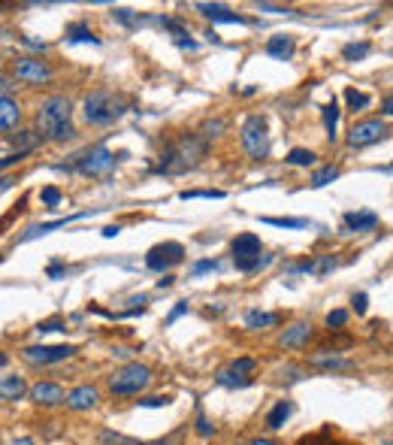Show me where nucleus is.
Here are the masks:
<instances>
[{"instance_id": "54", "label": "nucleus", "mask_w": 393, "mask_h": 445, "mask_svg": "<svg viewBox=\"0 0 393 445\" xmlns=\"http://www.w3.org/2000/svg\"><path fill=\"white\" fill-rule=\"evenodd\" d=\"M22 43H24V45H31V49H45V43L34 40V36H22Z\"/></svg>"}, {"instance_id": "38", "label": "nucleus", "mask_w": 393, "mask_h": 445, "mask_svg": "<svg viewBox=\"0 0 393 445\" xmlns=\"http://www.w3.org/2000/svg\"><path fill=\"white\" fill-rule=\"evenodd\" d=\"M40 197H43V203H45V206H49V209L61 203V191H58V188H54V185H49V188H43V194H40Z\"/></svg>"}, {"instance_id": "27", "label": "nucleus", "mask_w": 393, "mask_h": 445, "mask_svg": "<svg viewBox=\"0 0 393 445\" xmlns=\"http://www.w3.org/2000/svg\"><path fill=\"white\" fill-rule=\"evenodd\" d=\"M100 445H145L133 436H124V433H115V430H103L100 433Z\"/></svg>"}, {"instance_id": "29", "label": "nucleus", "mask_w": 393, "mask_h": 445, "mask_svg": "<svg viewBox=\"0 0 393 445\" xmlns=\"http://www.w3.org/2000/svg\"><path fill=\"white\" fill-rule=\"evenodd\" d=\"M285 161L294 163V167H312V163H315V152H309V149H290Z\"/></svg>"}, {"instance_id": "26", "label": "nucleus", "mask_w": 393, "mask_h": 445, "mask_svg": "<svg viewBox=\"0 0 393 445\" xmlns=\"http://www.w3.org/2000/svg\"><path fill=\"white\" fill-rule=\"evenodd\" d=\"M324 127H327V136L336 140V127H339V103H327L324 106Z\"/></svg>"}, {"instance_id": "20", "label": "nucleus", "mask_w": 393, "mask_h": 445, "mask_svg": "<svg viewBox=\"0 0 393 445\" xmlns=\"http://www.w3.org/2000/svg\"><path fill=\"white\" fill-rule=\"evenodd\" d=\"M312 367H318V370H354V360L351 358H336V354H315Z\"/></svg>"}, {"instance_id": "57", "label": "nucleus", "mask_w": 393, "mask_h": 445, "mask_svg": "<svg viewBox=\"0 0 393 445\" xmlns=\"http://www.w3.org/2000/svg\"><path fill=\"white\" fill-rule=\"evenodd\" d=\"M6 88H9V85H6L3 79H0V97H9V94H6Z\"/></svg>"}, {"instance_id": "55", "label": "nucleus", "mask_w": 393, "mask_h": 445, "mask_svg": "<svg viewBox=\"0 0 393 445\" xmlns=\"http://www.w3.org/2000/svg\"><path fill=\"white\" fill-rule=\"evenodd\" d=\"M251 445H279L276 439H267V436H258V439H254Z\"/></svg>"}, {"instance_id": "11", "label": "nucleus", "mask_w": 393, "mask_h": 445, "mask_svg": "<svg viewBox=\"0 0 393 445\" xmlns=\"http://www.w3.org/2000/svg\"><path fill=\"white\" fill-rule=\"evenodd\" d=\"M309 340H312V324L297 321V324L285 327V333L279 336V345L288 351H297V349H303V345H309Z\"/></svg>"}, {"instance_id": "32", "label": "nucleus", "mask_w": 393, "mask_h": 445, "mask_svg": "<svg viewBox=\"0 0 393 445\" xmlns=\"http://www.w3.org/2000/svg\"><path fill=\"white\" fill-rule=\"evenodd\" d=\"M345 100H348V106L357 112V109H366L369 106V97L363 94V91H357V88H348L345 91Z\"/></svg>"}, {"instance_id": "50", "label": "nucleus", "mask_w": 393, "mask_h": 445, "mask_svg": "<svg viewBox=\"0 0 393 445\" xmlns=\"http://www.w3.org/2000/svg\"><path fill=\"white\" fill-rule=\"evenodd\" d=\"M61 272H64V263H61V261H54L52 267H49V279H58Z\"/></svg>"}, {"instance_id": "8", "label": "nucleus", "mask_w": 393, "mask_h": 445, "mask_svg": "<svg viewBox=\"0 0 393 445\" xmlns=\"http://www.w3.org/2000/svg\"><path fill=\"white\" fill-rule=\"evenodd\" d=\"M76 354V345H27L22 351V358L27 363H58V360H67Z\"/></svg>"}, {"instance_id": "48", "label": "nucleus", "mask_w": 393, "mask_h": 445, "mask_svg": "<svg viewBox=\"0 0 393 445\" xmlns=\"http://www.w3.org/2000/svg\"><path fill=\"white\" fill-rule=\"evenodd\" d=\"M351 303H354V309H357V315L366 312V294H354Z\"/></svg>"}, {"instance_id": "14", "label": "nucleus", "mask_w": 393, "mask_h": 445, "mask_svg": "<svg viewBox=\"0 0 393 445\" xmlns=\"http://www.w3.org/2000/svg\"><path fill=\"white\" fill-rule=\"evenodd\" d=\"M88 212H79V215H67V218H58V221H43V224H34V227H27L24 236H22V242L27 240H36V236H45V233H52V231H58V227H67L70 221H79V218H85Z\"/></svg>"}, {"instance_id": "9", "label": "nucleus", "mask_w": 393, "mask_h": 445, "mask_svg": "<svg viewBox=\"0 0 393 445\" xmlns=\"http://www.w3.org/2000/svg\"><path fill=\"white\" fill-rule=\"evenodd\" d=\"M181 254H185L181 242H163V245H154V249L145 254V263H149V270L163 272V270H170L172 263H179Z\"/></svg>"}, {"instance_id": "30", "label": "nucleus", "mask_w": 393, "mask_h": 445, "mask_svg": "<svg viewBox=\"0 0 393 445\" xmlns=\"http://www.w3.org/2000/svg\"><path fill=\"white\" fill-rule=\"evenodd\" d=\"M333 179H339V167H333V163H330V167H321V170L315 173V176H312V185H315V188H324V185H330Z\"/></svg>"}, {"instance_id": "37", "label": "nucleus", "mask_w": 393, "mask_h": 445, "mask_svg": "<svg viewBox=\"0 0 393 445\" xmlns=\"http://www.w3.org/2000/svg\"><path fill=\"white\" fill-rule=\"evenodd\" d=\"M333 267H336V258H333V254H321V258L315 261V272H318V276H324V272H330Z\"/></svg>"}, {"instance_id": "31", "label": "nucleus", "mask_w": 393, "mask_h": 445, "mask_svg": "<svg viewBox=\"0 0 393 445\" xmlns=\"http://www.w3.org/2000/svg\"><path fill=\"white\" fill-rule=\"evenodd\" d=\"M218 385H227V388H249L251 385V379L249 376H233V372L230 370H221V372H218Z\"/></svg>"}, {"instance_id": "41", "label": "nucleus", "mask_w": 393, "mask_h": 445, "mask_svg": "<svg viewBox=\"0 0 393 445\" xmlns=\"http://www.w3.org/2000/svg\"><path fill=\"white\" fill-rule=\"evenodd\" d=\"M345 321H348V312H345V309H333V312L327 315V324L330 327H342Z\"/></svg>"}, {"instance_id": "18", "label": "nucleus", "mask_w": 393, "mask_h": 445, "mask_svg": "<svg viewBox=\"0 0 393 445\" xmlns=\"http://www.w3.org/2000/svg\"><path fill=\"white\" fill-rule=\"evenodd\" d=\"M267 54H272L279 61H290V54H294V36H285V34L272 36L267 43Z\"/></svg>"}, {"instance_id": "12", "label": "nucleus", "mask_w": 393, "mask_h": 445, "mask_svg": "<svg viewBox=\"0 0 393 445\" xmlns=\"http://www.w3.org/2000/svg\"><path fill=\"white\" fill-rule=\"evenodd\" d=\"M100 400V391L94 385H79L73 388L70 394H64V403H67L73 412H85V409H94Z\"/></svg>"}, {"instance_id": "58", "label": "nucleus", "mask_w": 393, "mask_h": 445, "mask_svg": "<svg viewBox=\"0 0 393 445\" xmlns=\"http://www.w3.org/2000/svg\"><path fill=\"white\" fill-rule=\"evenodd\" d=\"M154 445H176V442H172V439H163V442H154Z\"/></svg>"}, {"instance_id": "44", "label": "nucleus", "mask_w": 393, "mask_h": 445, "mask_svg": "<svg viewBox=\"0 0 393 445\" xmlns=\"http://www.w3.org/2000/svg\"><path fill=\"white\" fill-rule=\"evenodd\" d=\"M215 267H218V261H197V263H194V270H191V272H194V276H203V272L215 270Z\"/></svg>"}, {"instance_id": "51", "label": "nucleus", "mask_w": 393, "mask_h": 445, "mask_svg": "<svg viewBox=\"0 0 393 445\" xmlns=\"http://www.w3.org/2000/svg\"><path fill=\"white\" fill-rule=\"evenodd\" d=\"M176 43L181 45V49H191V52H194V49H197V43H194V40H188V34H185V36H179V40H176Z\"/></svg>"}, {"instance_id": "2", "label": "nucleus", "mask_w": 393, "mask_h": 445, "mask_svg": "<svg viewBox=\"0 0 393 445\" xmlns=\"http://www.w3.org/2000/svg\"><path fill=\"white\" fill-rule=\"evenodd\" d=\"M206 154V140L197 133H185L176 145H170L167 152H163L161 163L154 167V173H181L188 167H194V163Z\"/></svg>"}, {"instance_id": "49", "label": "nucleus", "mask_w": 393, "mask_h": 445, "mask_svg": "<svg viewBox=\"0 0 393 445\" xmlns=\"http://www.w3.org/2000/svg\"><path fill=\"white\" fill-rule=\"evenodd\" d=\"M188 312V303H179L176 309H172V312H170V318H167V324H172V321H176V318H181V315H185Z\"/></svg>"}, {"instance_id": "1", "label": "nucleus", "mask_w": 393, "mask_h": 445, "mask_svg": "<svg viewBox=\"0 0 393 445\" xmlns=\"http://www.w3.org/2000/svg\"><path fill=\"white\" fill-rule=\"evenodd\" d=\"M70 115H73L70 97L64 94L45 97L43 106L36 109V136L40 140H67V136H73Z\"/></svg>"}, {"instance_id": "13", "label": "nucleus", "mask_w": 393, "mask_h": 445, "mask_svg": "<svg viewBox=\"0 0 393 445\" xmlns=\"http://www.w3.org/2000/svg\"><path fill=\"white\" fill-rule=\"evenodd\" d=\"M27 394L36 406H61L64 403V391L54 381H36L34 388H27Z\"/></svg>"}, {"instance_id": "56", "label": "nucleus", "mask_w": 393, "mask_h": 445, "mask_svg": "<svg viewBox=\"0 0 393 445\" xmlns=\"http://www.w3.org/2000/svg\"><path fill=\"white\" fill-rule=\"evenodd\" d=\"M172 285V276H163V279H158V288L163 291V288H170Z\"/></svg>"}, {"instance_id": "59", "label": "nucleus", "mask_w": 393, "mask_h": 445, "mask_svg": "<svg viewBox=\"0 0 393 445\" xmlns=\"http://www.w3.org/2000/svg\"><path fill=\"white\" fill-rule=\"evenodd\" d=\"M3 363H6V354H0V367H3Z\"/></svg>"}, {"instance_id": "46", "label": "nucleus", "mask_w": 393, "mask_h": 445, "mask_svg": "<svg viewBox=\"0 0 393 445\" xmlns=\"http://www.w3.org/2000/svg\"><path fill=\"white\" fill-rule=\"evenodd\" d=\"M22 158H24V152H13V154H6V158H0V170L13 167V163H18Z\"/></svg>"}, {"instance_id": "25", "label": "nucleus", "mask_w": 393, "mask_h": 445, "mask_svg": "<svg viewBox=\"0 0 393 445\" xmlns=\"http://www.w3.org/2000/svg\"><path fill=\"white\" fill-rule=\"evenodd\" d=\"M269 261H272V254H251V258H233L236 270H242V272H251V270H258V267H267Z\"/></svg>"}, {"instance_id": "45", "label": "nucleus", "mask_w": 393, "mask_h": 445, "mask_svg": "<svg viewBox=\"0 0 393 445\" xmlns=\"http://www.w3.org/2000/svg\"><path fill=\"white\" fill-rule=\"evenodd\" d=\"M112 15L118 18V22H124V24H133V22H140V15H133L131 9H115Z\"/></svg>"}, {"instance_id": "53", "label": "nucleus", "mask_w": 393, "mask_h": 445, "mask_svg": "<svg viewBox=\"0 0 393 445\" xmlns=\"http://www.w3.org/2000/svg\"><path fill=\"white\" fill-rule=\"evenodd\" d=\"M118 233H121V227H118V224L103 227V236H106V240H112V236H118Z\"/></svg>"}, {"instance_id": "17", "label": "nucleus", "mask_w": 393, "mask_h": 445, "mask_svg": "<svg viewBox=\"0 0 393 445\" xmlns=\"http://www.w3.org/2000/svg\"><path fill=\"white\" fill-rule=\"evenodd\" d=\"M197 9L203 13L206 18H212V22H230V24H245V18L242 15H236V13H230L227 6H221V3H197Z\"/></svg>"}, {"instance_id": "28", "label": "nucleus", "mask_w": 393, "mask_h": 445, "mask_svg": "<svg viewBox=\"0 0 393 445\" xmlns=\"http://www.w3.org/2000/svg\"><path fill=\"white\" fill-rule=\"evenodd\" d=\"M260 221L263 224H272V227H288V231H299V227L309 224L306 218H272V215H263Z\"/></svg>"}, {"instance_id": "40", "label": "nucleus", "mask_w": 393, "mask_h": 445, "mask_svg": "<svg viewBox=\"0 0 393 445\" xmlns=\"http://www.w3.org/2000/svg\"><path fill=\"white\" fill-rule=\"evenodd\" d=\"M36 140H40V136H34L31 131H22V133H18V136H15V143H18V145H22V152H27V149H34V145H36Z\"/></svg>"}, {"instance_id": "52", "label": "nucleus", "mask_w": 393, "mask_h": 445, "mask_svg": "<svg viewBox=\"0 0 393 445\" xmlns=\"http://www.w3.org/2000/svg\"><path fill=\"white\" fill-rule=\"evenodd\" d=\"M6 445H36V439H31V436H18V439H9Z\"/></svg>"}, {"instance_id": "39", "label": "nucleus", "mask_w": 393, "mask_h": 445, "mask_svg": "<svg viewBox=\"0 0 393 445\" xmlns=\"http://www.w3.org/2000/svg\"><path fill=\"white\" fill-rule=\"evenodd\" d=\"M260 13H272V15H294L297 9H290V6H276V3H258Z\"/></svg>"}, {"instance_id": "15", "label": "nucleus", "mask_w": 393, "mask_h": 445, "mask_svg": "<svg viewBox=\"0 0 393 445\" xmlns=\"http://www.w3.org/2000/svg\"><path fill=\"white\" fill-rule=\"evenodd\" d=\"M22 122V106L13 97H0V131H13Z\"/></svg>"}, {"instance_id": "21", "label": "nucleus", "mask_w": 393, "mask_h": 445, "mask_svg": "<svg viewBox=\"0 0 393 445\" xmlns=\"http://www.w3.org/2000/svg\"><path fill=\"white\" fill-rule=\"evenodd\" d=\"M290 412H294V406H290L288 400H281V403L272 406V412L267 415V427H269V430H281V427H285V421L290 418Z\"/></svg>"}, {"instance_id": "19", "label": "nucleus", "mask_w": 393, "mask_h": 445, "mask_svg": "<svg viewBox=\"0 0 393 445\" xmlns=\"http://www.w3.org/2000/svg\"><path fill=\"white\" fill-rule=\"evenodd\" d=\"M24 391H27V385H24L22 376H3L0 379V397L3 400H22Z\"/></svg>"}, {"instance_id": "47", "label": "nucleus", "mask_w": 393, "mask_h": 445, "mask_svg": "<svg viewBox=\"0 0 393 445\" xmlns=\"http://www.w3.org/2000/svg\"><path fill=\"white\" fill-rule=\"evenodd\" d=\"M170 400L167 397H145V400H140V406H149V409H158V406H167Z\"/></svg>"}, {"instance_id": "22", "label": "nucleus", "mask_w": 393, "mask_h": 445, "mask_svg": "<svg viewBox=\"0 0 393 445\" xmlns=\"http://www.w3.org/2000/svg\"><path fill=\"white\" fill-rule=\"evenodd\" d=\"M345 224H348V231H372L378 224V215L376 212H348L345 215Z\"/></svg>"}, {"instance_id": "36", "label": "nucleus", "mask_w": 393, "mask_h": 445, "mask_svg": "<svg viewBox=\"0 0 393 445\" xmlns=\"http://www.w3.org/2000/svg\"><path fill=\"white\" fill-rule=\"evenodd\" d=\"M254 370V360L251 358H236L233 363H230V372L233 376H245V372H251Z\"/></svg>"}, {"instance_id": "4", "label": "nucleus", "mask_w": 393, "mask_h": 445, "mask_svg": "<svg viewBox=\"0 0 393 445\" xmlns=\"http://www.w3.org/2000/svg\"><path fill=\"white\" fill-rule=\"evenodd\" d=\"M239 140H242V149L249 152V158H254V161H260V158L269 154V131H267V122H263L260 115L245 118Z\"/></svg>"}, {"instance_id": "23", "label": "nucleus", "mask_w": 393, "mask_h": 445, "mask_svg": "<svg viewBox=\"0 0 393 445\" xmlns=\"http://www.w3.org/2000/svg\"><path fill=\"white\" fill-rule=\"evenodd\" d=\"M272 324H279V315H272V312H258V309L245 312V327H251V330H263V327H272Z\"/></svg>"}, {"instance_id": "43", "label": "nucleus", "mask_w": 393, "mask_h": 445, "mask_svg": "<svg viewBox=\"0 0 393 445\" xmlns=\"http://www.w3.org/2000/svg\"><path fill=\"white\" fill-rule=\"evenodd\" d=\"M61 318H49V321H40V327H36V330L40 333H52V330H61Z\"/></svg>"}, {"instance_id": "10", "label": "nucleus", "mask_w": 393, "mask_h": 445, "mask_svg": "<svg viewBox=\"0 0 393 445\" xmlns=\"http://www.w3.org/2000/svg\"><path fill=\"white\" fill-rule=\"evenodd\" d=\"M15 76L22 82H27V85H43V82L52 79V70L36 58H18L15 61Z\"/></svg>"}, {"instance_id": "35", "label": "nucleus", "mask_w": 393, "mask_h": 445, "mask_svg": "<svg viewBox=\"0 0 393 445\" xmlns=\"http://www.w3.org/2000/svg\"><path fill=\"white\" fill-rule=\"evenodd\" d=\"M224 131H227V124L221 122V118H215V122L203 124V133H200V136H203V140H212V136H221Z\"/></svg>"}, {"instance_id": "24", "label": "nucleus", "mask_w": 393, "mask_h": 445, "mask_svg": "<svg viewBox=\"0 0 393 445\" xmlns=\"http://www.w3.org/2000/svg\"><path fill=\"white\" fill-rule=\"evenodd\" d=\"M67 40H70V43H100L97 36L91 34V27H88V24H82V22L67 24Z\"/></svg>"}, {"instance_id": "60", "label": "nucleus", "mask_w": 393, "mask_h": 445, "mask_svg": "<svg viewBox=\"0 0 393 445\" xmlns=\"http://www.w3.org/2000/svg\"><path fill=\"white\" fill-rule=\"evenodd\" d=\"M236 445H239V442H236Z\"/></svg>"}, {"instance_id": "16", "label": "nucleus", "mask_w": 393, "mask_h": 445, "mask_svg": "<svg viewBox=\"0 0 393 445\" xmlns=\"http://www.w3.org/2000/svg\"><path fill=\"white\" fill-rule=\"evenodd\" d=\"M260 236H254V233H242V236H236V240L230 242V251H233V258H251V254H260Z\"/></svg>"}, {"instance_id": "6", "label": "nucleus", "mask_w": 393, "mask_h": 445, "mask_svg": "<svg viewBox=\"0 0 393 445\" xmlns=\"http://www.w3.org/2000/svg\"><path fill=\"white\" fill-rule=\"evenodd\" d=\"M390 131H387V124L381 122V118H366V122H357L348 131V145L351 149H363V145H372V143H378V140H385Z\"/></svg>"}, {"instance_id": "33", "label": "nucleus", "mask_w": 393, "mask_h": 445, "mask_svg": "<svg viewBox=\"0 0 393 445\" xmlns=\"http://www.w3.org/2000/svg\"><path fill=\"white\" fill-rule=\"evenodd\" d=\"M363 54H369V43H351V45L342 49L345 61H357V58H363Z\"/></svg>"}, {"instance_id": "42", "label": "nucleus", "mask_w": 393, "mask_h": 445, "mask_svg": "<svg viewBox=\"0 0 393 445\" xmlns=\"http://www.w3.org/2000/svg\"><path fill=\"white\" fill-rule=\"evenodd\" d=\"M197 433H200V436H212V433H215V424H209V418L200 415V418H197Z\"/></svg>"}, {"instance_id": "3", "label": "nucleus", "mask_w": 393, "mask_h": 445, "mask_svg": "<svg viewBox=\"0 0 393 445\" xmlns=\"http://www.w3.org/2000/svg\"><path fill=\"white\" fill-rule=\"evenodd\" d=\"M151 385V370L145 363H124L121 370H115L109 376V391L118 397H131V394H140Z\"/></svg>"}, {"instance_id": "7", "label": "nucleus", "mask_w": 393, "mask_h": 445, "mask_svg": "<svg viewBox=\"0 0 393 445\" xmlns=\"http://www.w3.org/2000/svg\"><path fill=\"white\" fill-rule=\"evenodd\" d=\"M115 154L106 149V145H94L85 154H79V170L88 173V176H106L109 170L115 167Z\"/></svg>"}, {"instance_id": "5", "label": "nucleus", "mask_w": 393, "mask_h": 445, "mask_svg": "<svg viewBox=\"0 0 393 445\" xmlns=\"http://www.w3.org/2000/svg\"><path fill=\"white\" fill-rule=\"evenodd\" d=\"M82 112H85L91 124H109L121 115V103H118L115 94H109V91H94V94L85 97Z\"/></svg>"}, {"instance_id": "34", "label": "nucleus", "mask_w": 393, "mask_h": 445, "mask_svg": "<svg viewBox=\"0 0 393 445\" xmlns=\"http://www.w3.org/2000/svg\"><path fill=\"white\" fill-rule=\"evenodd\" d=\"M181 200H221L224 191H181Z\"/></svg>"}]
</instances>
